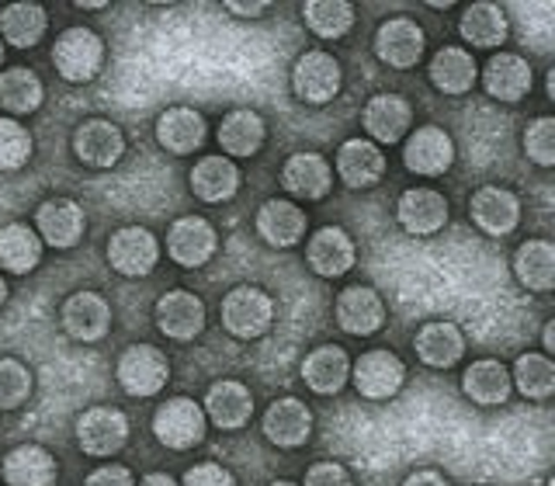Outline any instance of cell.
<instances>
[{
    "label": "cell",
    "instance_id": "cell-45",
    "mask_svg": "<svg viewBox=\"0 0 555 486\" xmlns=\"http://www.w3.org/2000/svg\"><path fill=\"white\" fill-rule=\"evenodd\" d=\"M184 486H236V479L219 462H198L195 469L184 473Z\"/></svg>",
    "mask_w": 555,
    "mask_h": 486
},
{
    "label": "cell",
    "instance_id": "cell-23",
    "mask_svg": "<svg viewBox=\"0 0 555 486\" xmlns=\"http://www.w3.org/2000/svg\"><path fill=\"white\" fill-rule=\"evenodd\" d=\"M205 417L212 421L216 427L222 431H236L250 421V413H254V396L247 386H240V382L233 379H222L216 382L212 389H208L205 396V404H202Z\"/></svg>",
    "mask_w": 555,
    "mask_h": 486
},
{
    "label": "cell",
    "instance_id": "cell-15",
    "mask_svg": "<svg viewBox=\"0 0 555 486\" xmlns=\"http://www.w3.org/2000/svg\"><path fill=\"white\" fill-rule=\"evenodd\" d=\"M35 226H39V240H46L49 247L69 251L83 236V208L74 199H49L35 213Z\"/></svg>",
    "mask_w": 555,
    "mask_h": 486
},
{
    "label": "cell",
    "instance_id": "cell-43",
    "mask_svg": "<svg viewBox=\"0 0 555 486\" xmlns=\"http://www.w3.org/2000/svg\"><path fill=\"white\" fill-rule=\"evenodd\" d=\"M31 396V372L17 358H0V410H17Z\"/></svg>",
    "mask_w": 555,
    "mask_h": 486
},
{
    "label": "cell",
    "instance_id": "cell-7",
    "mask_svg": "<svg viewBox=\"0 0 555 486\" xmlns=\"http://www.w3.org/2000/svg\"><path fill=\"white\" fill-rule=\"evenodd\" d=\"M77 442L87 456L94 459H108L118 456L129 442V421L121 410L112 407H91L80 421H77Z\"/></svg>",
    "mask_w": 555,
    "mask_h": 486
},
{
    "label": "cell",
    "instance_id": "cell-19",
    "mask_svg": "<svg viewBox=\"0 0 555 486\" xmlns=\"http://www.w3.org/2000/svg\"><path fill=\"white\" fill-rule=\"evenodd\" d=\"M156 323L173 341H195L205 327V306L198 295L173 289L160 295V303H156Z\"/></svg>",
    "mask_w": 555,
    "mask_h": 486
},
{
    "label": "cell",
    "instance_id": "cell-36",
    "mask_svg": "<svg viewBox=\"0 0 555 486\" xmlns=\"http://www.w3.org/2000/svg\"><path fill=\"white\" fill-rule=\"evenodd\" d=\"M264 118H260L257 112H247V108H240V112H230L222 118V126H219V146L225 156H254L260 146H264Z\"/></svg>",
    "mask_w": 555,
    "mask_h": 486
},
{
    "label": "cell",
    "instance_id": "cell-35",
    "mask_svg": "<svg viewBox=\"0 0 555 486\" xmlns=\"http://www.w3.org/2000/svg\"><path fill=\"white\" fill-rule=\"evenodd\" d=\"M42 260V240L25 222H11L0 230V268L11 274H28Z\"/></svg>",
    "mask_w": 555,
    "mask_h": 486
},
{
    "label": "cell",
    "instance_id": "cell-3",
    "mask_svg": "<svg viewBox=\"0 0 555 486\" xmlns=\"http://www.w3.org/2000/svg\"><path fill=\"white\" fill-rule=\"evenodd\" d=\"M205 421L208 417L195 399L178 396V399H167V404L153 413V434L160 445L173 451H188L205 438Z\"/></svg>",
    "mask_w": 555,
    "mask_h": 486
},
{
    "label": "cell",
    "instance_id": "cell-31",
    "mask_svg": "<svg viewBox=\"0 0 555 486\" xmlns=\"http://www.w3.org/2000/svg\"><path fill=\"white\" fill-rule=\"evenodd\" d=\"M8 486H52L56 483V459L42 445H17L4 459Z\"/></svg>",
    "mask_w": 555,
    "mask_h": 486
},
{
    "label": "cell",
    "instance_id": "cell-33",
    "mask_svg": "<svg viewBox=\"0 0 555 486\" xmlns=\"http://www.w3.org/2000/svg\"><path fill=\"white\" fill-rule=\"evenodd\" d=\"M476 60L473 52H465L459 46H444L441 52H434L430 60V84L444 94H465L476 84Z\"/></svg>",
    "mask_w": 555,
    "mask_h": 486
},
{
    "label": "cell",
    "instance_id": "cell-48",
    "mask_svg": "<svg viewBox=\"0 0 555 486\" xmlns=\"http://www.w3.org/2000/svg\"><path fill=\"white\" fill-rule=\"evenodd\" d=\"M403 486H448V479L441 473H434V469H421V473L406 476Z\"/></svg>",
    "mask_w": 555,
    "mask_h": 486
},
{
    "label": "cell",
    "instance_id": "cell-53",
    "mask_svg": "<svg viewBox=\"0 0 555 486\" xmlns=\"http://www.w3.org/2000/svg\"><path fill=\"white\" fill-rule=\"evenodd\" d=\"M4 303H8V282L0 278V306H4Z\"/></svg>",
    "mask_w": 555,
    "mask_h": 486
},
{
    "label": "cell",
    "instance_id": "cell-30",
    "mask_svg": "<svg viewBox=\"0 0 555 486\" xmlns=\"http://www.w3.org/2000/svg\"><path fill=\"white\" fill-rule=\"evenodd\" d=\"M205 118L195 108H167L156 118V143L167 153H195L205 143Z\"/></svg>",
    "mask_w": 555,
    "mask_h": 486
},
{
    "label": "cell",
    "instance_id": "cell-38",
    "mask_svg": "<svg viewBox=\"0 0 555 486\" xmlns=\"http://www.w3.org/2000/svg\"><path fill=\"white\" fill-rule=\"evenodd\" d=\"M46 25L49 17L39 4H11L0 11V35H4V42L14 46V49H31L42 42L46 35Z\"/></svg>",
    "mask_w": 555,
    "mask_h": 486
},
{
    "label": "cell",
    "instance_id": "cell-44",
    "mask_svg": "<svg viewBox=\"0 0 555 486\" xmlns=\"http://www.w3.org/2000/svg\"><path fill=\"white\" fill-rule=\"evenodd\" d=\"M525 153H528V161H534L538 167L555 164V118L542 115V118L531 122L528 132H525Z\"/></svg>",
    "mask_w": 555,
    "mask_h": 486
},
{
    "label": "cell",
    "instance_id": "cell-42",
    "mask_svg": "<svg viewBox=\"0 0 555 486\" xmlns=\"http://www.w3.org/2000/svg\"><path fill=\"white\" fill-rule=\"evenodd\" d=\"M31 161V136L17 118H0V170H22Z\"/></svg>",
    "mask_w": 555,
    "mask_h": 486
},
{
    "label": "cell",
    "instance_id": "cell-1",
    "mask_svg": "<svg viewBox=\"0 0 555 486\" xmlns=\"http://www.w3.org/2000/svg\"><path fill=\"white\" fill-rule=\"evenodd\" d=\"M52 63L56 74L69 84H87L98 77L104 63V42L91 28H66L56 46H52Z\"/></svg>",
    "mask_w": 555,
    "mask_h": 486
},
{
    "label": "cell",
    "instance_id": "cell-52",
    "mask_svg": "<svg viewBox=\"0 0 555 486\" xmlns=\"http://www.w3.org/2000/svg\"><path fill=\"white\" fill-rule=\"evenodd\" d=\"M77 8H80V11H101L104 4H98V0H80Z\"/></svg>",
    "mask_w": 555,
    "mask_h": 486
},
{
    "label": "cell",
    "instance_id": "cell-37",
    "mask_svg": "<svg viewBox=\"0 0 555 486\" xmlns=\"http://www.w3.org/2000/svg\"><path fill=\"white\" fill-rule=\"evenodd\" d=\"M42 98H46V87L42 80L31 74L25 66H11L0 74V108L8 115H31L42 108Z\"/></svg>",
    "mask_w": 555,
    "mask_h": 486
},
{
    "label": "cell",
    "instance_id": "cell-29",
    "mask_svg": "<svg viewBox=\"0 0 555 486\" xmlns=\"http://www.w3.org/2000/svg\"><path fill=\"white\" fill-rule=\"evenodd\" d=\"M191 191L208 205L230 202L240 191V167L230 156H202L191 170Z\"/></svg>",
    "mask_w": 555,
    "mask_h": 486
},
{
    "label": "cell",
    "instance_id": "cell-17",
    "mask_svg": "<svg viewBox=\"0 0 555 486\" xmlns=\"http://www.w3.org/2000/svg\"><path fill=\"white\" fill-rule=\"evenodd\" d=\"M337 323L340 330L354 337H369L386 323V306H382L378 292L369 285H351L337 295Z\"/></svg>",
    "mask_w": 555,
    "mask_h": 486
},
{
    "label": "cell",
    "instance_id": "cell-41",
    "mask_svg": "<svg viewBox=\"0 0 555 486\" xmlns=\"http://www.w3.org/2000/svg\"><path fill=\"white\" fill-rule=\"evenodd\" d=\"M511 386H517L528 399H548L555 393V364L548 361V355H520Z\"/></svg>",
    "mask_w": 555,
    "mask_h": 486
},
{
    "label": "cell",
    "instance_id": "cell-16",
    "mask_svg": "<svg viewBox=\"0 0 555 486\" xmlns=\"http://www.w3.org/2000/svg\"><path fill=\"white\" fill-rule=\"evenodd\" d=\"M399 226L413 236H430L448 222V199L434 188H410L396 205Z\"/></svg>",
    "mask_w": 555,
    "mask_h": 486
},
{
    "label": "cell",
    "instance_id": "cell-18",
    "mask_svg": "<svg viewBox=\"0 0 555 486\" xmlns=\"http://www.w3.org/2000/svg\"><path fill=\"white\" fill-rule=\"evenodd\" d=\"M264 434H268V442L278 445V448H299V445H306L309 434H312V413H309V407L302 404V399H295V396L274 399V404L268 407V413H264Z\"/></svg>",
    "mask_w": 555,
    "mask_h": 486
},
{
    "label": "cell",
    "instance_id": "cell-25",
    "mask_svg": "<svg viewBox=\"0 0 555 486\" xmlns=\"http://www.w3.org/2000/svg\"><path fill=\"white\" fill-rule=\"evenodd\" d=\"M482 84H486V94L490 98L514 104L531 94V66H528V60L514 56V52H496V56L486 63Z\"/></svg>",
    "mask_w": 555,
    "mask_h": 486
},
{
    "label": "cell",
    "instance_id": "cell-21",
    "mask_svg": "<svg viewBox=\"0 0 555 486\" xmlns=\"http://www.w3.org/2000/svg\"><path fill=\"white\" fill-rule=\"evenodd\" d=\"M306 257H309V268L317 274L340 278L354 265V240L347 236L340 226H323V230L312 233Z\"/></svg>",
    "mask_w": 555,
    "mask_h": 486
},
{
    "label": "cell",
    "instance_id": "cell-20",
    "mask_svg": "<svg viewBox=\"0 0 555 486\" xmlns=\"http://www.w3.org/2000/svg\"><path fill=\"white\" fill-rule=\"evenodd\" d=\"M282 184L295 199L320 202L326 199L330 184H334V170H330V164L320 153H295L288 156V164L282 170Z\"/></svg>",
    "mask_w": 555,
    "mask_h": 486
},
{
    "label": "cell",
    "instance_id": "cell-27",
    "mask_svg": "<svg viewBox=\"0 0 555 486\" xmlns=\"http://www.w3.org/2000/svg\"><path fill=\"white\" fill-rule=\"evenodd\" d=\"M413 347H416V358H421L424 364H430V369H451V364H459L465 355V337L455 323L434 320V323L421 327Z\"/></svg>",
    "mask_w": 555,
    "mask_h": 486
},
{
    "label": "cell",
    "instance_id": "cell-40",
    "mask_svg": "<svg viewBox=\"0 0 555 486\" xmlns=\"http://www.w3.org/2000/svg\"><path fill=\"white\" fill-rule=\"evenodd\" d=\"M302 17L312 35H320V39H340L354 25V8L344 4V0H309L302 8Z\"/></svg>",
    "mask_w": 555,
    "mask_h": 486
},
{
    "label": "cell",
    "instance_id": "cell-54",
    "mask_svg": "<svg viewBox=\"0 0 555 486\" xmlns=\"http://www.w3.org/2000/svg\"><path fill=\"white\" fill-rule=\"evenodd\" d=\"M271 486H299V483H288V479H274Z\"/></svg>",
    "mask_w": 555,
    "mask_h": 486
},
{
    "label": "cell",
    "instance_id": "cell-50",
    "mask_svg": "<svg viewBox=\"0 0 555 486\" xmlns=\"http://www.w3.org/2000/svg\"><path fill=\"white\" fill-rule=\"evenodd\" d=\"M139 486H178V483H173L167 473H150V476H146L143 483H139Z\"/></svg>",
    "mask_w": 555,
    "mask_h": 486
},
{
    "label": "cell",
    "instance_id": "cell-13",
    "mask_svg": "<svg viewBox=\"0 0 555 486\" xmlns=\"http://www.w3.org/2000/svg\"><path fill=\"white\" fill-rule=\"evenodd\" d=\"M468 216H473V222L482 233L507 236L517 230V222H520V202H517L514 191L500 188V184H486L476 191L473 202H468Z\"/></svg>",
    "mask_w": 555,
    "mask_h": 486
},
{
    "label": "cell",
    "instance_id": "cell-28",
    "mask_svg": "<svg viewBox=\"0 0 555 486\" xmlns=\"http://www.w3.org/2000/svg\"><path fill=\"white\" fill-rule=\"evenodd\" d=\"M257 233L264 236L271 247H295L306 236V213L295 202L271 199L260 205L257 213Z\"/></svg>",
    "mask_w": 555,
    "mask_h": 486
},
{
    "label": "cell",
    "instance_id": "cell-49",
    "mask_svg": "<svg viewBox=\"0 0 555 486\" xmlns=\"http://www.w3.org/2000/svg\"><path fill=\"white\" fill-rule=\"evenodd\" d=\"M225 11H230V14H243V17H257V14L268 11V4H236V0H230V4H225Z\"/></svg>",
    "mask_w": 555,
    "mask_h": 486
},
{
    "label": "cell",
    "instance_id": "cell-9",
    "mask_svg": "<svg viewBox=\"0 0 555 486\" xmlns=\"http://www.w3.org/2000/svg\"><path fill=\"white\" fill-rule=\"evenodd\" d=\"M403 164H406V170L421 174V178H441V174L455 164V143H451V136L444 129L421 126L406 139Z\"/></svg>",
    "mask_w": 555,
    "mask_h": 486
},
{
    "label": "cell",
    "instance_id": "cell-8",
    "mask_svg": "<svg viewBox=\"0 0 555 486\" xmlns=\"http://www.w3.org/2000/svg\"><path fill=\"white\" fill-rule=\"evenodd\" d=\"M108 260L118 274L126 278H143L156 268L160 260V243L143 226H121L108 240Z\"/></svg>",
    "mask_w": 555,
    "mask_h": 486
},
{
    "label": "cell",
    "instance_id": "cell-34",
    "mask_svg": "<svg viewBox=\"0 0 555 486\" xmlns=\"http://www.w3.org/2000/svg\"><path fill=\"white\" fill-rule=\"evenodd\" d=\"M462 389H465L468 399H473V404L496 407V404H503V399L511 396V372L493 358L473 361L465 369V375H462Z\"/></svg>",
    "mask_w": 555,
    "mask_h": 486
},
{
    "label": "cell",
    "instance_id": "cell-2",
    "mask_svg": "<svg viewBox=\"0 0 555 486\" xmlns=\"http://www.w3.org/2000/svg\"><path fill=\"white\" fill-rule=\"evenodd\" d=\"M274 303L264 289L240 285L222 299V327L240 341H257L271 330Z\"/></svg>",
    "mask_w": 555,
    "mask_h": 486
},
{
    "label": "cell",
    "instance_id": "cell-12",
    "mask_svg": "<svg viewBox=\"0 0 555 486\" xmlns=\"http://www.w3.org/2000/svg\"><path fill=\"white\" fill-rule=\"evenodd\" d=\"M63 330L74 341L80 344H91V341H101L108 334L112 327V306L104 303V295L98 292H74L69 299L63 303Z\"/></svg>",
    "mask_w": 555,
    "mask_h": 486
},
{
    "label": "cell",
    "instance_id": "cell-14",
    "mask_svg": "<svg viewBox=\"0 0 555 486\" xmlns=\"http://www.w3.org/2000/svg\"><path fill=\"white\" fill-rule=\"evenodd\" d=\"M219 236L212 230V222H205L202 216H184L170 226L167 233V254L178 260L181 268H202L208 257L216 254Z\"/></svg>",
    "mask_w": 555,
    "mask_h": 486
},
{
    "label": "cell",
    "instance_id": "cell-51",
    "mask_svg": "<svg viewBox=\"0 0 555 486\" xmlns=\"http://www.w3.org/2000/svg\"><path fill=\"white\" fill-rule=\"evenodd\" d=\"M555 347V323H545V351Z\"/></svg>",
    "mask_w": 555,
    "mask_h": 486
},
{
    "label": "cell",
    "instance_id": "cell-47",
    "mask_svg": "<svg viewBox=\"0 0 555 486\" xmlns=\"http://www.w3.org/2000/svg\"><path fill=\"white\" fill-rule=\"evenodd\" d=\"M87 486H135V479L126 465H101L87 476Z\"/></svg>",
    "mask_w": 555,
    "mask_h": 486
},
{
    "label": "cell",
    "instance_id": "cell-22",
    "mask_svg": "<svg viewBox=\"0 0 555 486\" xmlns=\"http://www.w3.org/2000/svg\"><path fill=\"white\" fill-rule=\"evenodd\" d=\"M337 174L347 188H372L386 174V156L372 139H347L337 150Z\"/></svg>",
    "mask_w": 555,
    "mask_h": 486
},
{
    "label": "cell",
    "instance_id": "cell-24",
    "mask_svg": "<svg viewBox=\"0 0 555 486\" xmlns=\"http://www.w3.org/2000/svg\"><path fill=\"white\" fill-rule=\"evenodd\" d=\"M413 126V112L403 94H375L364 104V129L375 143H399Z\"/></svg>",
    "mask_w": 555,
    "mask_h": 486
},
{
    "label": "cell",
    "instance_id": "cell-10",
    "mask_svg": "<svg viewBox=\"0 0 555 486\" xmlns=\"http://www.w3.org/2000/svg\"><path fill=\"white\" fill-rule=\"evenodd\" d=\"M424 28L413 22V17H389L382 22L375 31V56L396 66V69H410L421 63L424 56Z\"/></svg>",
    "mask_w": 555,
    "mask_h": 486
},
{
    "label": "cell",
    "instance_id": "cell-26",
    "mask_svg": "<svg viewBox=\"0 0 555 486\" xmlns=\"http://www.w3.org/2000/svg\"><path fill=\"white\" fill-rule=\"evenodd\" d=\"M302 379L312 393L334 396L344 389V382L351 379V358L340 344H323L302 361Z\"/></svg>",
    "mask_w": 555,
    "mask_h": 486
},
{
    "label": "cell",
    "instance_id": "cell-11",
    "mask_svg": "<svg viewBox=\"0 0 555 486\" xmlns=\"http://www.w3.org/2000/svg\"><path fill=\"white\" fill-rule=\"evenodd\" d=\"M74 153L87 167H115L126 153V136L108 118H87L74 132Z\"/></svg>",
    "mask_w": 555,
    "mask_h": 486
},
{
    "label": "cell",
    "instance_id": "cell-39",
    "mask_svg": "<svg viewBox=\"0 0 555 486\" xmlns=\"http://www.w3.org/2000/svg\"><path fill=\"white\" fill-rule=\"evenodd\" d=\"M462 39L476 49H496L507 39V17L496 4H473L462 14Z\"/></svg>",
    "mask_w": 555,
    "mask_h": 486
},
{
    "label": "cell",
    "instance_id": "cell-55",
    "mask_svg": "<svg viewBox=\"0 0 555 486\" xmlns=\"http://www.w3.org/2000/svg\"><path fill=\"white\" fill-rule=\"evenodd\" d=\"M0 63H4V39H0Z\"/></svg>",
    "mask_w": 555,
    "mask_h": 486
},
{
    "label": "cell",
    "instance_id": "cell-32",
    "mask_svg": "<svg viewBox=\"0 0 555 486\" xmlns=\"http://www.w3.org/2000/svg\"><path fill=\"white\" fill-rule=\"evenodd\" d=\"M514 274L528 292H552L555 285V247L548 240H528L514 254Z\"/></svg>",
    "mask_w": 555,
    "mask_h": 486
},
{
    "label": "cell",
    "instance_id": "cell-46",
    "mask_svg": "<svg viewBox=\"0 0 555 486\" xmlns=\"http://www.w3.org/2000/svg\"><path fill=\"white\" fill-rule=\"evenodd\" d=\"M306 486H354L351 476H347V469L337 465V462H317L306 473Z\"/></svg>",
    "mask_w": 555,
    "mask_h": 486
},
{
    "label": "cell",
    "instance_id": "cell-6",
    "mask_svg": "<svg viewBox=\"0 0 555 486\" xmlns=\"http://www.w3.org/2000/svg\"><path fill=\"white\" fill-rule=\"evenodd\" d=\"M351 382L354 389L364 396V399H389L403 389L406 382V364L399 361L389 347H375V351H364L354 369H351Z\"/></svg>",
    "mask_w": 555,
    "mask_h": 486
},
{
    "label": "cell",
    "instance_id": "cell-5",
    "mask_svg": "<svg viewBox=\"0 0 555 486\" xmlns=\"http://www.w3.org/2000/svg\"><path fill=\"white\" fill-rule=\"evenodd\" d=\"M340 84H344L340 63L330 56V52L312 49V52H302V56L295 60L292 87H295V94H299V101H306V104H330L340 94Z\"/></svg>",
    "mask_w": 555,
    "mask_h": 486
},
{
    "label": "cell",
    "instance_id": "cell-4",
    "mask_svg": "<svg viewBox=\"0 0 555 486\" xmlns=\"http://www.w3.org/2000/svg\"><path fill=\"white\" fill-rule=\"evenodd\" d=\"M170 379V361L153 344H132L118 358V386L129 396H156Z\"/></svg>",
    "mask_w": 555,
    "mask_h": 486
}]
</instances>
